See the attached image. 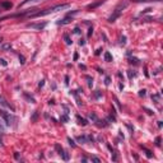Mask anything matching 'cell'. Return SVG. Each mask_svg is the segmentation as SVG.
Masks as SVG:
<instances>
[{
    "label": "cell",
    "mask_w": 163,
    "mask_h": 163,
    "mask_svg": "<svg viewBox=\"0 0 163 163\" xmlns=\"http://www.w3.org/2000/svg\"><path fill=\"white\" fill-rule=\"evenodd\" d=\"M1 7L3 8H12V3H8V1H4V3H1Z\"/></svg>",
    "instance_id": "16"
},
{
    "label": "cell",
    "mask_w": 163,
    "mask_h": 163,
    "mask_svg": "<svg viewBox=\"0 0 163 163\" xmlns=\"http://www.w3.org/2000/svg\"><path fill=\"white\" fill-rule=\"evenodd\" d=\"M91 161H93V162H96V163H99V162H101V159L97 158V157H91Z\"/></svg>",
    "instance_id": "26"
},
{
    "label": "cell",
    "mask_w": 163,
    "mask_h": 163,
    "mask_svg": "<svg viewBox=\"0 0 163 163\" xmlns=\"http://www.w3.org/2000/svg\"><path fill=\"white\" fill-rule=\"evenodd\" d=\"M73 33H75V35H79V33H80V29H79L78 27H75L74 31H73Z\"/></svg>",
    "instance_id": "29"
},
{
    "label": "cell",
    "mask_w": 163,
    "mask_h": 163,
    "mask_svg": "<svg viewBox=\"0 0 163 163\" xmlns=\"http://www.w3.org/2000/svg\"><path fill=\"white\" fill-rule=\"evenodd\" d=\"M152 99L154 101V103H158V102H159V99H161V94H159V93L153 94V96H152Z\"/></svg>",
    "instance_id": "12"
},
{
    "label": "cell",
    "mask_w": 163,
    "mask_h": 163,
    "mask_svg": "<svg viewBox=\"0 0 163 163\" xmlns=\"http://www.w3.org/2000/svg\"><path fill=\"white\" fill-rule=\"evenodd\" d=\"M87 161H88L87 157H83V158H82V162H87Z\"/></svg>",
    "instance_id": "45"
},
{
    "label": "cell",
    "mask_w": 163,
    "mask_h": 163,
    "mask_svg": "<svg viewBox=\"0 0 163 163\" xmlns=\"http://www.w3.org/2000/svg\"><path fill=\"white\" fill-rule=\"evenodd\" d=\"M79 68H80V69H83V70H86V69H87V68H86V65H82V64L79 65Z\"/></svg>",
    "instance_id": "43"
},
{
    "label": "cell",
    "mask_w": 163,
    "mask_h": 163,
    "mask_svg": "<svg viewBox=\"0 0 163 163\" xmlns=\"http://www.w3.org/2000/svg\"><path fill=\"white\" fill-rule=\"evenodd\" d=\"M19 60H20V64H24V63H26V61H24V56H23V55H20V56H19Z\"/></svg>",
    "instance_id": "34"
},
{
    "label": "cell",
    "mask_w": 163,
    "mask_h": 163,
    "mask_svg": "<svg viewBox=\"0 0 163 163\" xmlns=\"http://www.w3.org/2000/svg\"><path fill=\"white\" fill-rule=\"evenodd\" d=\"M70 5L69 4H60V5H55V7H51V8H47L45 10H40V12H36L31 15H28L29 18H38V17H43V15H47V14H51L54 12H58V10H63V9H66L69 8Z\"/></svg>",
    "instance_id": "1"
},
{
    "label": "cell",
    "mask_w": 163,
    "mask_h": 163,
    "mask_svg": "<svg viewBox=\"0 0 163 163\" xmlns=\"http://www.w3.org/2000/svg\"><path fill=\"white\" fill-rule=\"evenodd\" d=\"M120 43H121V45H125V43H126V37H125V36H122V37L120 38Z\"/></svg>",
    "instance_id": "24"
},
{
    "label": "cell",
    "mask_w": 163,
    "mask_h": 163,
    "mask_svg": "<svg viewBox=\"0 0 163 163\" xmlns=\"http://www.w3.org/2000/svg\"><path fill=\"white\" fill-rule=\"evenodd\" d=\"M73 20V15H66L65 18H63V19H60L59 22H58V26H65V24H69L70 22Z\"/></svg>",
    "instance_id": "7"
},
{
    "label": "cell",
    "mask_w": 163,
    "mask_h": 163,
    "mask_svg": "<svg viewBox=\"0 0 163 163\" xmlns=\"http://www.w3.org/2000/svg\"><path fill=\"white\" fill-rule=\"evenodd\" d=\"M77 60H78V52L74 54V61H77Z\"/></svg>",
    "instance_id": "44"
},
{
    "label": "cell",
    "mask_w": 163,
    "mask_h": 163,
    "mask_svg": "<svg viewBox=\"0 0 163 163\" xmlns=\"http://www.w3.org/2000/svg\"><path fill=\"white\" fill-rule=\"evenodd\" d=\"M79 45H80V46H84V45H86V41L82 38V40H79Z\"/></svg>",
    "instance_id": "38"
},
{
    "label": "cell",
    "mask_w": 163,
    "mask_h": 163,
    "mask_svg": "<svg viewBox=\"0 0 163 163\" xmlns=\"http://www.w3.org/2000/svg\"><path fill=\"white\" fill-rule=\"evenodd\" d=\"M55 149L58 150V153H59V155L61 157V158H63L64 161H69V154L66 153V152L63 149V147H60L59 144H56L55 145Z\"/></svg>",
    "instance_id": "5"
},
{
    "label": "cell",
    "mask_w": 163,
    "mask_h": 163,
    "mask_svg": "<svg viewBox=\"0 0 163 163\" xmlns=\"http://www.w3.org/2000/svg\"><path fill=\"white\" fill-rule=\"evenodd\" d=\"M127 74H129V78H130V79H131L133 77H135V73H131V71H129Z\"/></svg>",
    "instance_id": "36"
},
{
    "label": "cell",
    "mask_w": 163,
    "mask_h": 163,
    "mask_svg": "<svg viewBox=\"0 0 163 163\" xmlns=\"http://www.w3.org/2000/svg\"><path fill=\"white\" fill-rule=\"evenodd\" d=\"M0 115L3 116V119L5 120V122H7L8 126L14 125V122L17 121V119H15L12 114H10V112H7V111H4V110H0Z\"/></svg>",
    "instance_id": "3"
},
{
    "label": "cell",
    "mask_w": 163,
    "mask_h": 163,
    "mask_svg": "<svg viewBox=\"0 0 163 163\" xmlns=\"http://www.w3.org/2000/svg\"><path fill=\"white\" fill-rule=\"evenodd\" d=\"M24 97H26L28 101H29V102H32V103H35V102H36V101H35V98H33V97H31V96H28L27 93H24Z\"/></svg>",
    "instance_id": "18"
},
{
    "label": "cell",
    "mask_w": 163,
    "mask_h": 163,
    "mask_svg": "<svg viewBox=\"0 0 163 163\" xmlns=\"http://www.w3.org/2000/svg\"><path fill=\"white\" fill-rule=\"evenodd\" d=\"M105 61H107V63H111V61H112V55L108 51L105 52Z\"/></svg>",
    "instance_id": "11"
},
{
    "label": "cell",
    "mask_w": 163,
    "mask_h": 163,
    "mask_svg": "<svg viewBox=\"0 0 163 163\" xmlns=\"http://www.w3.org/2000/svg\"><path fill=\"white\" fill-rule=\"evenodd\" d=\"M0 64H1L3 66H7V65H8V64H7V61H5L4 59H0Z\"/></svg>",
    "instance_id": "33"
},
{
    "label": "cell",
    "mask_w": 163,
    "mask_h": 163,
    "mask_svg": "<svg viewBox=\"0 0 163 163\" xmlns=\"http://www.w3.org/2000/svg\"><path fill=\"white\" fill-rule=\"evenodd\" d=\"M43 84H45V80H41V82H40V84H38V87L42 88V87H43Z\"/></svg>",
    "instance_id": "40"
},
{
    "label": "cell",
    "mask_w": 163,
    "mask_h": 163,
    "mask_svg": "<svg viewBox=\"0 0 163 163\" xmlns=\"http://www.w3.org/2000/svg\"><path fill=\"white\" fill-rule=\"evenodd\" d=\"M3 50H12V46H10V43H4L1 46Z\"/></svg>",
    "instance_id": "20"
},
{
    "label": "cell",
    "mask_w": 163,
    "mask_h": 163,
    "mask_svg": "<svg viewBox=\"0 0 163 163\" xmlns=\"http://www.w3.org/2000/svg\"><path fill=\"white\" fill-rule=\"evenodd\" d=\"M155 145H157V147H161V136L155 138Z\"/></svg>",
    "instance_id": "23"
},
{
    "label": "cell",
    "mask_w": 163,
    "mask_h": 163,
    "mask_svg": "<svg viewBox=\"0 0 163 163\" xmlns=\"http://www.w3.org/2000/svg\"><path fill=\"white\" fill-rule=\"evenodd\" d=\"M77 120H78V124H79V125H82V126H86L87 124H88V121H87L86 119H83V117H80L79 115H77Z\"/></svg>",
    "instance_id": "9"
},
{
    "label": "cell",
    "mask_w": 163,
    "mask_h": 163,
    "mask_svg": "<svg viewBox=\"0 0 163 163\" xmlns=\"http://www.w3.org/2000/svg\"><path fill=\"white\" fill-rule=\"evenodd\" d=\"M65 83H66V84L69 83V77H65Z\"/></svg>",
    "instance_id": "46"
},
{
    "label": "cell",
    "mask_w": 163,
    "mask_h": 163,
    "mask_svg": "<svg viewBox=\"0 0 163 163\" xmlns=\"http://www.w3.org/2000/svg\"><path fill=\"white\" fill-rule=\"evenodd\" d=\"M135 3H147V1H162V0H131Z\"/></svg>",
    "instance_id": "15"
},
{
    "label": "cell",
    "mask_w": 163,
    "mask_h": 163,
    "mask_svg": "<svg viewBox=\"0 0 163 163\" xmlns=\"http://www.w3.org/2000/svg\"><path fill=\"white\" fill-rule=\"evenodd\" d=\"M144 150H145V154H147V157H148V158H152V157H153V154H152V152L150 150H148L147 148H144V147H142Z\"/></svg>",
    "instance_id": "17"
},
{
    "label": "cell",
    "mask_w": 163,
    "mask_h": 163,
    "mask_svg": "<svg viewBox=\"0 0 163 163\" xmlns=\"http://www.w3.org/2000/svg\"><path fill=\"white\" fill-rule=\"evenodd\" d=\"M89 119L96 122V121L98 120V117H97V115H96V114H93V112H92V114H89Z\"/></svg>",
    "instance_id": "14"
},
{
    "label": "cell",
    "mask_w": 163,
    "mask_h": 163,
    "mask_svg": "<svg viewBox=\"0 0 163 163\" xmlns=\"http://www.w3.org/2000/svg\"><path fill=\"white\" fill-rule=\"evenodd\" d=\"M112 161L117 162V153H116V152H112Z\"/></svg>",
    "instance_id": "21"
},
{
    "label": "cell",
    "mask_w": 163,
    "mask_h": 163,
    "mask_svg": "<svg viewBox=\"0 0 163 163\" xmlns=\"http://www.w3.org/2000/svg\"><path fill=\"white\" fill-rule=\"evenodd\" d=\"M61 121L66 122V121H68V116H63V117H61Z\"/></svg>",
    "instance_id": "37"
},
{
    "label": "cell",
    "mask_w": 163,
    "mask_h": 163,
    "mask_svg": "<svg viewBox=\"0 0 163 163\" xmlns=\"http://www.w3.org/2000/svg\"><path fill=\"white\" fill-rule=\"evenodd\" d=\"M77 140H78V143H80V144H86V143H93V136L92 135H79V136H77Z\"/></svg>",
    "instance_id": "4"
},
{
    "label": "cell",
    "mask_w": 163,
    "mask_h": 163,
    "mask_svg": "<svg viewBox=\"0 0 163 163\" xmlns=\"http://www.w3.org/2000/svg\"><path fill=\"white\" fill-rule=\"evenodd\" d=\"M101 96H102V93H101L99 91H97V92H96V93H94V97H96V98H99V97H101Z\"/></svg>",
    "instance_id": "31"
},
{
    "label": "cell",
    "mask_w": 163,
    "mask_h": 163,
    "mask_svg": "<svg viewBox=\"0 0 163 163\" xmlns=\"http://www.w3.org/2000/svg\"><path fill=\"white\" fill-rule=\"evenodd\" d=\"M37 117H38V114H37V111H36L35 114H33V116H32V121H36Z\"/></svg>",
    "instance_id": "28"
},
{
    "label": "cell",
    "mask_w": 163,
    "mask_h": 163,
    "mask_svg": "<svg viewBox=\"0 0 163 163\" xmlns=\"http://www.w3.org/2000/svg\"><path fill=\"white\" fill-rule=\"evenodd\" d=\"M145 92H147L145 89H142V91L139 92V96H140V97H144V96H145Z\"/></svg>",
    "instance_id": "30"
},
{
    "label": "cell",
    "mask_w": 163,
    "mask_h": 163,
    "mask_svg": "<svg viewBox=\"0 0 163 163\" xmlns=\"http://www.w3.org/2000/svg\"><path fill=\"white\" fill-rule=\"evenodd\" d=\"M101 51H102V48H98L97 51H96V55H99V54H101Z\"/></svg>",
    "instance_id": "42"
},
{
    "label": "cell",
    "mask_w": 163,
    "mask_h": 163,
    "mask_svg": "<svg viewBox=\"0 0 163 163\" xmlns=\"http://www.w3.org/2000/svg\"><path fill=\"white\" fill-rule=\"evenodd\" d=\"M105 3V0H97V1H94V3H92V4H89L88 7H87V9L88 10H94L96 8H98L99 5H102Z\"/></svg>",
    "instance_id": "8"
},
{
    "label": "cell",
    "mask_w": 163,
    "mask_h": 163,
    "mask_svg": "<svg viewBox=\"0 0 163 163\" xmlns=\"http://www.w3.org/2000/svg\"><path fill=\"white\" fill-rule=\"evenodd\" d=\"M64 40H65V42L68 43V45H71V42H73V41L70 40V37H69L68 35H64Z\"/></svg>",
    "instance_id": "19"
},
{
    "label": "cell",
    "mask_w": 163,
    "mask_h": 163,
    "mask_svg": "<svg viewBox=\"0 0 163 163\" xmlns=\"http://www.w3.org/2000/svg\"><path fill=\"white\" fill-rule=\"evenodd\" d=\"M127 5H129V1H126V0L120 1L119 4H117V7L115 8L114 13H112V14L108 17V22H110V23H114V22H115L117 18H120L121 14H122V12L127 8Z\"/></svg>",
    "instance_id": "2"
},
{
    "label": "cell",
    "mask_w": 163,
    "mask_h": 163,
    "mask_svg": "<svg viewBox=\"0 0 163 163\" xmlns=\"http://www.w3.org/2000/svg\"><path fill=\"white\" fill-rule=\"evenodd\" d=\"M5 131V129H4V126L1 125V124H0V133H4Z\"/></svg>",
    "instance_id": "39"
},
{
    "label": "cell",
    "mask_w": 163,
    "mask_h": 163,
    "mask_svg": "<svg viewBox=\"0 0 163 163\" xmlns=\"http://www.w3.org/2000/svg\"><path fill=\"white\" fill-rule=\"evenodd\" d=\"M87 80H88V86L89 87H92V84H93V79L91 77H87Z\"/></svg>",
    "instance_id": "22"
},
{
    "label": "cell",
    "mask_w": 163,
    "mask_h": 163,
    "mask_svg": "<svg viewBox=\"0 0 163 163\" xmlns=\"http://www.w3.org/2000/svg\"><path fill=\"white\" fill-rule=\"evenodd\" d=\"M138 61H139V60H138V59H135V58H133V59H130V63H131V64H135V65H136V64H139V63H138Z\"/></svg>",
    "instance_id": "27"
},
{
    "label": "cell",
    "mask_w": 163,
    "mask_h": 163,
    "mask_svg": "<svg viewBox=\"0 0 163 163\" xmlns=\"http://www.w3.org/2000/svg\"><path fill=\"white\" fill-rule=\"evenodd\" d=\"M96 124H97V126H99V127H106V126L108 125V122L106 121V120H103V121L97 120V121H96Z\"/></svg>",
    "instance_id": "10"
},
{
    "label": "cell",
    "mask_w": 163,
    "mask_h": 163,
    "mask_svg": "<svg viewBox=\"0 0 163 163\" xmlns=\"http://www.w3.org/2000/svg\"><path fill=\"white\" fill-rule=\"evenodd\" d=\"M46 22H43V23H28L27 24V27L28 28H32V29H43L45 27H46Z\"/></svg>",
    "instance_id": "6"
},
{
    "label": "cell",
    "mask_w": 163,
    "mask_h": 163,
    "mask_svg": "<svg viewBox=\"0 0 163 163\" xmlns=\"http://www.w3.org/2000/svg\"><path fill=\"white\" fill-rule=\"evenodd\" d=\"M105 83H106V86H110V83H111V79H110L108 77L106 78V82H105Z\"/></svg>",
    "instance_id": "35"
},
{
    "label": "cell",
    "mask_w": 163,
    "mask_h": 163,
    "mask_svg": "<svg viewBox=\"0 0 163 163\" xmlns=\"http://www.w3.org/2000/svg\"><path fill=\"white\" fill-rule=\"evenodd\" d=\"M92 33H93V27H91V28L88 29V37H91V36H92Z\"/></svg>",
    "instance_id": "32"
},
{
    "label": "cell",
    "mask_w": 163,
    "mask_h": 163,
    "mask_svg": "<svg viewBox=\"0 0 163 163\" xmlns=\"http://www.w3.org/2000/svg\"><path fill=\"white\" fill-rule=\"evenodd\" d=\"M14 158L15 159H19V153H14Z\"/></svg>",
    "instance_id": "41"
},
{
    "label": "cell",
    "mask_w": 163,
    "mask_h": 163,
    "mask_svg": "<svg viewBox=\"0 0 163 163\" xmlns=\"http://www.w3.org/2000/svg\"><path fill=\"white\" fill-rule=\"evenodd\" d=\"M68 142H69V144L71 145V147H73V148H75V143H74V142H73V139H71V138H68Z\"/></svg>",
    "instance_id": "25"
},
{
    "label": "cell",
    "mask_w": 163,
    "mask_h": 163,
    "mask_svg": "<svg viewBox=\"0 0 163 163\" xmlns=\"http://www.w3.org/2000/svg\"><path fill=\"white\" fill-rule=\"evenodd\" d=\"M37 1H41V0H24L23 3H20L19 8H20V7H23V5H26V4H31V3H37Z\"/></svg>",
    "instance_id": "13"
}]
</instances>
